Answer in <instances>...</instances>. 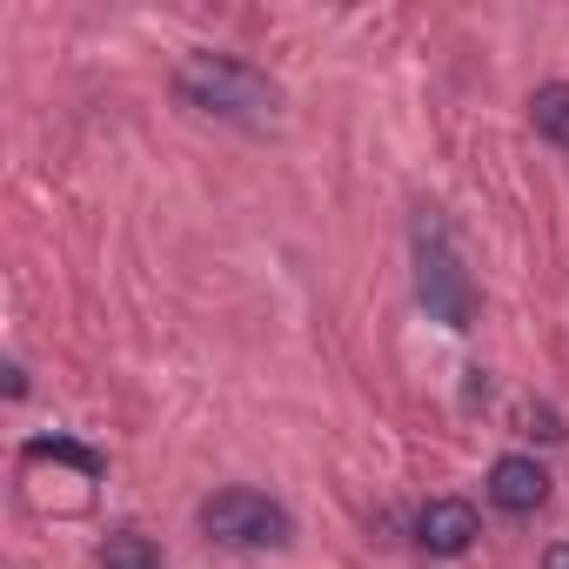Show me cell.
<instances>
[{"label":"cell","instance_id":"obj_4","mask_svg":"<svg viewBox=\"0 0 569 569\" xmlns=\"http://www.w3.org/2000/svg\"><path fill=\"white\" fill-rule=\"evenodd\" d=\"M476 536H482V516H476V502H462V496H429L422 516H416V542H422L429 556H469Z\"/></svg>","mask_w":569,"mask_h":569},{"label":"cell","instance_id":"obj_5","mask_svg":"<svg viewBox=\"0 0 569 569\" xmlns=\"http://www.w3.org/2000/svg\"><path fill=\"white\" fill-rule=\"evenodd\" d=\"M542 496H549V469L536 456H496L489 462V502L502 516H536Z\"/></svg>","mask_w":569,"mask_h":569},{"label":"cell","instance_id":"obj_1","mask_svg":"<svg viewBox=\"0 0 569 569\" xmlns=\"http://www.w3.org/2000/svg\"><path fill=\"white\" fill-rule=\"evenodd\" d=\"M174 94H181V108L214 114V121H234V128H268L274 108H281L274 81L261 68L234 61V54H188L174 68Z\"/></svg>","mask_w":569,"mask_h":569},{"label":"cell","instance_id":"obj_6","mask_svg":"<svg viewBox=\"0 0 569 569\" xmlns=\"http://www.w3.org/2000/svg\"><path fill=\"white\" fill-rule=\"evenodd\" d=\"M21 462H54V469H74V476H101L108 462H101V449H88V442H74V436H34L28 449H21Z\"/></svg>","mask_w":569,"mask_h":569},{"label":"cell","instance_id":"obj_9","mask_svg":"<svg viewBox=\"0 0 569 569\" xmlns=\"http://www.w3.org/2000/svg\"><path fill=\"white\" fill-rule=\"evenodd\" d=\"M542 569H569V542H556V549L542 556Z\"/></svg>","mask_w":569,"mask_h":569},{"label":"cell","instance_id":"obj_2","mask_svg":"<svg viewBox=\"0 0 569 569\" xmlns=\"http://www.w3.org/2000/svg\"><path fill=\"white\" fill-rule=\"evenodd\" d=\"M416 289H422V309L436 316V322H449V329H469L476 322V289H469V274H462V261H456V241H449V228L429 214L422 228H416Z\"/></svg>","mask_w":569,"mask_h":569},{"label":"cell","instance_id":"obj_7","mask_svg":"<svg viewBox=\"0 0 569 569\" xmlns=\"http://www.w3.org/2000/svg\"><path fill=\"white\" fill-rule=\"evenodd\" d=\"M529 114H536V128L569 154V81H549V88H536L529 94Z\"/></svg>","mask_w":569,"mask_h":569},{"label":"cell","instance_id":"obj_8","mask_svg":"<svg viewBox=\"0 0 569 569\" xmlns=\"http://www.w3.org/2000/svg\"><path fill=\"white\" fill-rule=\"evenodd\" d=\"M101 569H161V549L141 536V529H114L101 542Z\"/></svg>","mask_w":569,"mask_h":569},{"label":"cell","instance_id":"obj_3","mask_svg":"<svg viewBox=\"0 0 569 569\" xmlns=\"http://www.w3.org/2000/svg\"><path fill=\"white\" fill-rule=\"evenodd\" d=\"M201 529L214 542H228V549H281L296 536L289 509H281L274 496H261V489H214L201 502Z\"/></svg>","mask_w":569,"mask_h":569}]
</instances>
